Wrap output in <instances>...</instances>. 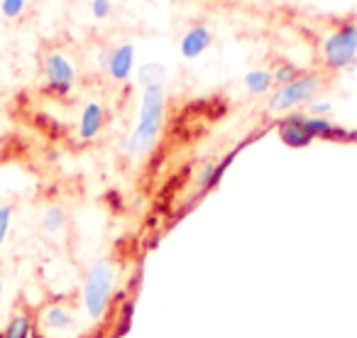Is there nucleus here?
Returning a JSON list of instances; mask_svg holds the SVG:
<instances>
[{"label": "nucleus", "mask_w": 357, "mask_h": 338, "mask_svg": "<svg viewBox=\"0 0 357 338\" xmlns=\"http://www.w3.org/2000/svg\"><path fill=\"white\" fill-rule=\"evenodd\" d=\"M164 120H167V94L164 86H147L139 98L137 110V123H135L132 133L125 140V152L130 157H144L149 149L157 145L159 135L164 130Z\"/></svg>", "instance_id": "nucleus-1"}, {"label": "nucleus", "mask_w": 357, "mask_h": 338, "mask_svg": "<svg viewBox=\"0 0 357 338\" xmlns=\"http://www.w3.org/2000/svg\"><path fill=\"white\" fill-rule=\"evenodd\" d=\"M115 287H118V270L110 260L100 258L86 267L84 284H81V302H84L86 316L93 323L105 318L115 297Z\"/></svg>", "instance_id": "nucleus-2"}, {"label": "nucleus", "mask_w": 357, "mask_h": 338, "mask_svg": "<svg viewBox=\"0 0 357 338\" xmlns=\"http://www.w3.org/2000/svg\"><path fill=\"white\" fill-rule=\"evenodd\" d=\"M323 89H326V76L321 71H303L291 84L277 86V91L269 96L267 108L269 113H289L298 105L311 103Z\"/></svg>", "instance_id": "nucleus-3"}, {"label": "nucleus", "mask_w": 357, "mask_h": 338, "mask_svg": "<svg viewBox=\"0 0 357 338\" xmlns=\"http://www.w3.org/2000/svg\"><path fill=\"white\" fill-rule=\"evenodd\" d=\"M323 64L331 71L350 69L357 61V22H340L335 30H331L321 47Z\"/></svg>", "instance_id": "nucleus-4"}, {"label": "nucleus", "mask_w": 357, "mask_h": 338, "mask_svg": "<svg viewBox=\"0 0 357 338\" xmlns=\"http://www.w3.org/2000/svg\"><path fill=\"white\" fill-rule=\"evenodd\" d=\"M42 71L47 79V91L54 96H66L76 84V69L61 50H52L42 59Z\"/></svg>", "instance_id": "nucleus-5"}, {"label": "nucleus", "mask_w": 357, "mask_h": 338, "mask_svg": "<svg viewBox=\"0 0 357 338\" xmlns=\"http://www.w3.org/2000/svg\"><path fill=\"white\" fill-rule=\"evenodd\" d=\"M277 135L287 147H294V149L308 147V145L313 142L311 133H308L306 125H303V113L284 115L277 123Z\"/></svg>", "instance_id": "nucleus-6"}, {"label": "nucleus", "mask_w": 357, "mask_h": 338, "mask_svg": "<svg viewBox=\"0 0 357 338\" xmlns=\"http://www.w3.org/2000/svg\"><path fill=\"white\" fill-rule=\"evenodd\" d=\"M211 45H213V32L204 22H196L184 32V37L178 42V52H181L184 59H199L201 54L208 52Z\"/></svg>", "instance_id": "nucleus-7"}, {"label": "nucleus", "mask_w": 357, "mask_h": 338, "mask_svg": "<svg viewBox=\"0 0 357 338\" xmlns=\"http://www.w3.org/2000/svg\"><path fill=\"white\" fill-rule=\"evenodd\" d=\"M108 76L118 84L128 81L135 71V45L125 42V45H118L113 50H108V66H105Z\"/></svg>", "instance_id": "nucleus-8"}, {"label": "nucleus", "mask_w": 357, "mask_h": 338, "mask_svg": "<svg viewBox=\"0 0 357 338\" xmlns=\"http://www.w3.org/2000/svg\"><path fill=\"white\" fill-rule=\"evenodd\" d=\"M303 125L311 133L313 140H331V142H347L355 140V133L345 130L342 125L333 123L331 118H316V115H303Z\"/></svg>", "instance_id": "nucleus-9"}, {"label": "nucleus", "mask_w": 357, "mask_h": 338, "mask_svg": "<svg viewBox=\"0 0 357 338\" xmlns=\"http://www.w3.org/2000/svg\"><path fill=\"white\" fill-rule=\"evenodd\" d=\"M105 125V105L98 103V101H89L81 110V118H79V138L81 140H93L98 138V133L103 130Z\"/></svg>", "instance_id": "nucleus-10"}, {"label": "nucleus", "mask_w": 357, "mask_h": 338, "mask_svg": "<svg viewBox=\"0 0 357 338\" xmlns=\"http://www.w3.org/2000/svg\"><path fill=\"white\" fill-rule=\"evenodd\" d=\"M40 321L47 331H54V333H64L69 328H74V314L66 304L54 302V304H47L40 314Z\"/></svg>", "instance_id": "nucleus-11"}, {"label": "nucleus", "mask_w": 357, "mask_h": 338, "mask_svg": "<svg viewBox=\"0 0 357 338\" xmlns=\"http://www.w3.org/2000/svg\"><path fill=\"white\" fill-rule=\"evenodd\" d=\"M32 336V314L27 309H17L0 331V338H30Z\"/></svg>", "instance_id": "nucleus-12"}, {"label": "nucleus", "mask_w": 357, "mask_h": 338, "mask_svg": "<svg viewBox=\"0 0 357 338\" xmlns=\"http://www.w3.org/2000/svg\"><path fill=\"white\" fill-rule=\"evenodd\" d=\"M243 84L250 96H264L274 89V76L272 69H250L243 76Z\"/></svg>", "instance_id": "nucleus-13"}, {"label": "nucleus", "mask_w": 357, "mask_h": 338, "mask_svg": "<svg viewBox=\"0 0 357 338\" xmlns=\"http://www.w3.org/2000/svg\"><path fill=\"white\" fill-rule=\"evenodd\" d=\"M228 162H230V157L223 159L220 164L218 162H206L204 167L199 169V175H196V184H199V189L201 191L213 189V186L220 182V177H223V169L228 167Z\"/></svg>", "instance_id": "nucleus-14"}, {"label": "nucleus", "mask_w": 357, "mask_h": 338, "mask_svg": "<svg viewBox=\"0 0 357 338\" xmlns=\"http://www.w3.org/2000/svg\"><path fill=\"white\" fill-rule=\"evenodd\" d=\"M167 76H169V71L164 64H159V61H147V64H142L137 69V84H142L144 89H147V86H164Z\"/></svg>", "instance_id": "nucleus-15"}, {"label": "nucleus", "mask_w": 357, "mask_h": 338, "mask_svg": "<svg viewBox=\"0 0 357 338\" xmlns=\"http://www.w3.org/2000/svg\"><path fill=\"white\" fill-rule=\"evenodd\" d=\"M64 221H66L64 209H61V206H50V209L42 214L40 226H42V230H45V233L54 235V233H59V230L64 228Z\"/></svg>", "instance_id": "nucleus-16"}, {"label": "nucleus", "mask_w": 357, "mask_h": 338, "mask_svg": "<svg viewBox=\"0 0 357 338\" xmlns=\"http://www.w3.org/2000/svg\"><path fill=\"white\" fill-rule=\"evenodd\" d=\"M301 74H303V71L298 69V66L294 64V61H279V64L272 69L274 84H277V86H287V84H291V81H296Z\"/></svg>", "instance_id": "nucleus-17"}, {"label": "nucleus", "mask_w": 357, "mask_h": 338, "mask_svg": "<svg viewBox=\"0 0 357 338\" xmlns=\"http://www.w3.org/2000/svg\"><path fill=\"white\" fill-rule=\"evenodd\" d=\"M25 8H27V0H0V13L6 17H10V20L20 17L25 13Z\"/></svg>", "instance_id": "nucleus-18"}, {"label": "nucleus", "mask_w": 357, "mask_h": 338, "mask_svg": "<svg viewBox=\"0 0 357 338\" xmlns=\"http://www.w3.org/2000/svg\"><path fill=\"white\" fill-rule=\"evenodd\" d=\"M10 226H13V206L0 204V245L6 243L8 233H10Z\"/></svg>", "instance_id": "nucleus-19"}, {"label": "nucleus", "mask_w": 357, "mask_h": 338, "mask_svg": "<svg viewBox=\"0 0 357 338\" xmlns=\"http://www.w3.org/2000/svg\"><path fill=\"white\" fill-rule=\"evenodd\" d=\"M308 113L316 115V118H328L333 113V103L331 101H321V98H313L308 103Z\"/></svg>", "instance_id": "nucleus-20"}, {"label": "nucleus", "mask_w": 357, "mask_h": 338, "mask_svg": "<svg viewBox=\"0 0 357 338\" xmlns=\"http://www.w3.org/2000/svg\"><path fill=\"white\" fill-rule=\"evenodd\" d=\"M110 10H113V3H110V0H91V15H93L96 20H105V17L110 15Z\"/></svg>", "instance_id": "nucleus-21"}, {"label": "nucleus", "mask_w": 357, "mask_h": 338, "mask_svg": "<svg viewBox=\"0 0 357 338\" xmlns=\"http://www.w3.org/2000/svg\"><path fill=\"white\" fill-rule=\"evenodd\" d=\"M0 299H3V282H0Z\"/></svg>", "instance_id": "nucleus-22"}, {"label": "nucleus", "mask_w": 357, "mask_h": 338, "mask_svg": "<svg viewBox=\"0 0 357 338\" xmlns=\"http://www.w3.org/2000/svg\"><path fill=\"white\" fill-rule=\"evenodd\" d=\"M355 142H357V133H355Z\"/></svg>", "instance_id": "nucleus-23"}]
</instances>
